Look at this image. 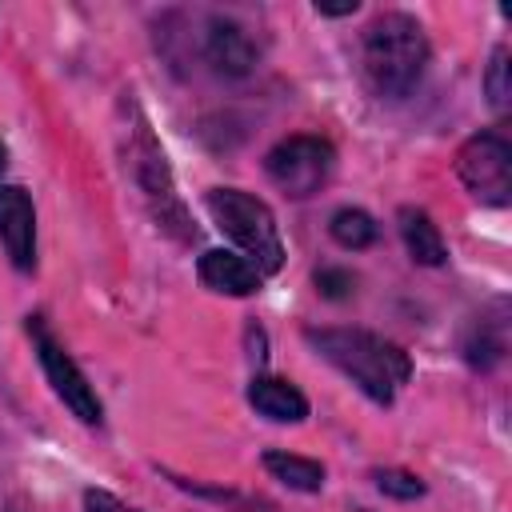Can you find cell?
I'll return each instance as SVG.
<instances>
[{"mask_svg":"<svg viewBox=\"0 0 512 512\" xmlns=\"http://www.w3.org/2000/svg\"><path fill=\"white\" fill-rule=\"evenodd\" d=\"M304 340L380 408H388L412 376V356L368 328H304Z\"/></svg>","mask_w":512,"mask_h":512,"instance_id":"1","label":"cell"},{"mask_svg":"<svg viewBox=\"0 0 512 512\" xmlns=\"http://www.w3.org/2000/svg\"><path fill=\"white\" fill-rule=\"evenodd\" d=\"M428 56H432L428 32L408 12H380L364 28V48H360L364 80L384 100H404L420 84Z\"/></svg>","mask_w":512,"mask_h":512,"instance_id":"2","label":"cell"},{"mask_svg":"<svg viewBox=\"0 0 512 512\" xmlns=\"http://www.w3.org/2000/svg\"><path fill=\"white\" fill-rule=\"evenodd\" d=\"M208 216L216 220V228L240 244L244 260L260 272V276H276L284 268V240H280V224L272 216V208L240 188H208L204 196Z\"/></svg>","mask_w":512,"mask_h":512,"instance_id":"3","label":"cell"},{"mask_svg":"<svg viewBox=\"0 0 512 512\" xmlns=\"http://www.w3.org/2000/svg\"><path fill=\"white\" fill-rule=\"evenodd\" d=\"M264 172H268V180H272L284 196L308 200V196H316V192L332 180V172H336V148H332V140L308 136V132L284 136V140L264 156Z\"/></svg>","mask_w":512,"mask_h":512,"instance_id":"4","label":"cell"},{"mask_svg":"<svg viewBox=\"0 0 512 512\" xmlns=\"http://www.w3.org/2000/svg\"><path fill=\"white\" fill-rule=\"evenodd\" d=\"M128 164H132V176H136L144 200L152 204L156 224H160L164 232H172L176 240H192L196 228H192V220H188V212H184V204H180V196H176L168 160H164V152L156 148V140H152V132H148L144 120L136 124V132H132V140H128Z\"/></svg>","mask_w":512,"mask_h":512,"instance_id":"5","label":"cell"},{"mask_svg":"<svg viewBox=\"0 0 512 512\" xmlns=\"http://www.w3.org/2000/svg\"><path fill=\"white\" fill-rule=\"evenodd\" d=\"M456 176L472 200L504 208L512 200V144L500 132H476L456 152Z\"/></svg>","mask_w":512,"mask_h":512,"instance_id":"6","label":"cell"},{"mask_svg":"<svg viewBox=\"0 0 512 512\" xmlns=\"http://www.w3.org/2000/svg\"><path fill=\"white\" fill-rule=\"evenodd\" d=\"M28 332H32V344H36V356H40V368L52 384V392L60 396V404L80 420V424H100L104 420V404L96 396V388L88 384V376L80 372V364L64 352V344L52 340V332L40 324V320H28Z\"/></svg>","mask_w":512,"mask_h":512,"instance_id":"7","label":"cell"},{"mask_svg":"<svg viewBox=\"0 0 512 512\" xmlns=\"http://www.w3.org/2000/svg\"><path fill=\"white\" fill-rule=\"evenodd\" d=\"M0 244L20 272L36 268V208L20 184H0Z\"/></svg>","mask_w":512,"mask_h":512,"instance_id":"8","label":"cell"},{"mask_svg":"<svg viewBox=\"0 0 512 512\" xmlns=\"http://www.w3.org/2000/svg\"><path fill=\"white\" fill-rule=\"evenodd\" d=\"M204 56L220 76H248L260 60V48L244 24H236L228 16H212L208 32H204Z\"/></svg>","mask_w":512,"mask_h":512,"instance_id":"9","label":"cell"},{"mask_svg":"<svg viewBox=\"0 0 512 512\" xmlns=\"http://www.w3.org/2000/svg\"><path fill=\"white\" fill-rule=\"evenodd\" d=\"M196 276L204 288L220 292V296H252L260 292L264 276L236 252H224V248H208L200 260H196Z\"/></svg>","mask_w":512,"mask_h":512,"instance_id":"10","label":"cell"},{"mask_svg":"<svg viewBox=\"0 0 512 512\" xmlns=\"http://www.w3.org/2000/svg\"><path fill=\"white\" fill-rule=\"evenodd\" d=\"M248 404L260 416H268L272 424H300V420H308V396L292 380H284V376H252Z\"/></svg>","mask_w":512,"mask_h":512,"instance_id":"11","label":"cell"},{"mask_svg":"<svg viewBox=\"0 0 512 512\" xmlns=\"http://www.w3.org/2000/svg\"><path fill=\"white\" fill-rule=\"evenodd\" d=\"M396 224H400V240H404V248H408V256H412L416 264H424V268H440V264L448 260L444 236H440V228L432 224V216H428L424 208L404 204V208L396 212Z\"/></svg>","mask_w":512,"mask_h":512,"instance_id":"12","label":"cell"},{"mask_svg":"<svg viewBox=\"0 0 512 512\" xmlns=\"http://www.w3.org/2000/svg\"><path fill=\"white\" fill-rule=\"evenodd\" d=\"M264 472L272 480H280L284 488H292V492H308L312 496V492L324 488V464L308 460V456H296V452H280V448L264 452Z\"/></svg>","mask_w":512,"mask_h":512,"instance_id":"13","label":"cell"},{"mask_svg":"<svg viewBox=\"0 0 512 512\" xmlns=\"http://www.w3.org/2000/svg\"><path fill=\"white\" fill-rule=\"evenodd\" d=\"M328 232H332V240L340 244V248H348V252H360V248H368V244H376V220L364 212V208H336L332 212V220H328Z\"/></svg>","mask_w":512,"mask_h":512,"instance_id":"14","label":"cell"},{"mask_svg":"<svg viewBox=\"0 0 512 512\" xmlns=\"http://www.w3.org/2000/svg\"><path fill=\"white\" fill-rule=\"evenodd\" d=\"M372 480L392 500H420L424 496V480L416 472H408V468H376Z\"/></svg>","mask_w":512,"mask_h":512,"instance_id":"15","label":"cell"},{"mask_svg":"<svg viewBox=\"0 0 512 512\" xmlns=\"http://www.w3.org/2000/svg\"><path fill=\"white\" fill-rule=\"evenodd\" d=\"M512 64H508V48H496L492 60H488V72H484V92L492 100V108H508V96H512V80H508Z\"/></svg>","mask_w":512,"mask_h":512,"instance_id":"16","label":"cell"},{"mask_svg":"<svg viewBox=\"0 0 512 512\" xmlns=\"http://www.w3.org/2000/svg\"><path fill=\"white\" fill-rule=\"evenodd\" d=\"M464 356L476 368H492L504 356V336H488V324L480 320V328H472V336L464 340Z\"/></svg>","mask_w":512,"mask_h":512,"instance_id":"17","label":"cell"},{"mask_svg":"<svg viewBox=\"0 0 512 512\" xmlns=\"http://www.w3.org/2000/svg\"><path fill=\"white\" fill-rule=\"evenodd\" d=\"M352 288H356V276L348 268H320L316 272V292L328 300H344V296H352Z\"/></svg>","mask_w":512,"mask_h":512,"instance_id":"18","label":"cell"},{"mask_svg":"<svg viewBox=\"0 0 512 512\" xmlns=\"http://www.w3.org/2000/svg\"><path fill=\"white\" fill-rule=\"evenodd\" d=\"M84 512H140V508L124 504L120 496H112V492H104V488H88V492H84Z\"/></svg>","mask_w":512,"mask_h":512,"instance_id":"19","label":"cell"},{"mask_svg":"<svg viewBox=\"0 0 512 512\" xmlns=\"http://www.w3.org/2000/svg\"><path fill=\"white\" fill-rule=\"evenodd\" d=\"M356 12V0L348 4H316V16H352Z\"/></svg>","mask_w":512,"mask_h":512,"instance_id":"20","label":"cell"},{"mask_svg":"<svg viewBox=\"0 0 512 512\" xmlns=\"http://www.w3.org/2000/svg\"><path fill=\"white\" fill-rule=\"evenodd\" d=\"M4 164H8V148H4V140H0V172H4Z\"/></svg>","mask_w":512,"mask_h":512,"instance_id":"21","label":"cell"}]
</instances>
